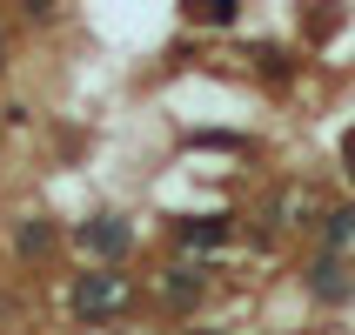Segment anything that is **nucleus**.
<instances>
[{
	"label": "nucleus",
	"mask_w": 355,
	"mask_h": 335,
	"mask_svg": "<svg viewBox=\"0 0 355 335\" xmlns=\"http://www.w3.org/2000/svg\"><path fill=\"white\" fill-rule=\"evenodd\" d=\"M322 248L355 261V201H342V208H329V215H322Z\"/></svg>",
	"instance_id": "6e6552de"
},
{
	"label": "nucleus",
	"mask_w": 355,
	"mask_h": 335,
	"mask_svg": "<svg viewBox=\"0 0 355 335\" xmlns=\"http://www.w3.org/2000/svg\"><path fill=\"white\" fill-rule=\"evenodd\" d=\"M228 235H235L228 215H188V221H175V241L188 248V255H215V248H228Z\"/></svg>",
	"instance_id": "20e7f679"
},
{
	"label": "nucleus",
	"mask_w": 355,
	"mask_h": 335,
	"mask_svg": "<svg viewBox=\"0 0 355 335\" xmlns=\"http://www.w3.org/2000/svg\"><path fill=\"white\" fill-rule=\"evenodd\" d=\"M342 175L355 181V128H349V135H342Z\"/></svg>",
	"instance_id": "ddd939ff"
},
{
	"label": "nucleus",
	"mask_w": 355,
	"mask_h": 335,
	"mask_svg": "<svg viewBox=\"0 0 355 335\" xmlns=\"http://www.w3.org/2000/svg\"><path fill=\"white\" fill-rule=\"evenodd\" d=\"M74 241H80V255H94L101 268H121V255L135 248V228H128L121 215H87L74 228Z\"/></svg>",
	"instance_id": "f03ea898"
},
{
	"label": "nucleus",
	"mask_w": 355,
	"mask_h": 335,
	"mask_svg": "<svg viewBox=\"0 0 355 335\" xmlns=\"http://www.w3.org/2000/svg\"><path fill=\"white\" fill-rule=\"evenodd\" d=\"M54 221H47V215H27V221H20V228H14V255L20 261H40V255H54Z\"/></svg>",
	"instance_id": "0eeeda50"
},
{
	"label": "nucleus",
	"mask_w": 355,
	"mask_h": 335,
	"mask_svg": "<svg viewBox=\"0 0 355 335\" xmlns=\"http://www.w3.org/2000/svg\"><path fill=\"white\" fill-rule=\"evenodd\" d=\"M302 289H309L315 302H329V309H342V302H355V261L322 248V255L302 268Z\"/></svg>",
	"instance_id": "7ed1b4c3"
},
{
	"label": "nucleus",
	"mask_w": 355,
	"mask_h": 335,
	"mask_svg": "<svg viewBox=\"0 0 355 335\" xmlns=\"http://www.w3.org/2000/svg\"><path fill=\"white\" fill-rule=\"evenodd\" d=\"M67 309H74L80 322H114L135 309V282L121 275V268H87V275H74V289H67Z\"/></svg>",
	"instance_id": "f257e3e1"
},
{
	"label": "nucleus",
	"mask_w": 355,
	"mask_h": 335,
	"mask_svg": "<svg viewBox=\"0 0 355 335\" xmlns=\"http://www.w3.org/2000/svg\"><path fill=\"white\" fill-rule=\"evenodd\" d=\"M322 215H329V208H322L309 188H282V195L268 201V221H275V228H322Z\"/></svg>",
	"instance_id": "423d86ee"
},
{
	"label": "nucleus",
	"mask_w": 355,
	"mask_h": 335,
	"mask_svg": "<svg viewBox=\"0 0 355 335\" xmlns=\"http://www.w3.org/2000/svg\"><path fill=\"white\" fill-rule=\"evenodd\" d=\"M54 14H60V0H20V20H40V27H47Z\"/></svg>",
	"instance_id": "f8f14e48"
},
{
	"label": "nucleus",
	"mask_w": 355,
	"mask_h": 335,
	"mask_svg": "<svg viewBox=\"0 0 355 335\" xmlns=\"http://www.w3.org/2000/svg\"><path fill=\"white\" fill-rule=\"evenodd\" d=\"M302 7H309V40L336 34V0H302Z\"/></svg>",
	"instance_id": "9d476101"
},
{
	"label": "nucleus",
	"mask_w": 355,
	"mask_h": 335,
	"mask_svg": "<svg viewBox=\"0 0 355 335\" xmlns=\"http://www.w3.org/2000/svg\"><path fill=\"white\" fill-rule=\"evenodd\" d=\"M255 67L268 80H288V54H282V47H255Z\"/></svg>",
	"instance_id": "9b49d317"
},
{
	"label": "nucleus",
	"mask_w": 355,
	"mask_h": 335,
	"mask_svg": "<svg viewBox=\"0 0 355 335\" xmlns=\"http://www.w3.org/2000/svg\"><path fill=\"white\" fill-rule=\"evenodd\" d=\"M181 20H188V27H235L241 0H181Z\"/></svg>",
	"instance_id": "1a4fd4ad"
},
{
	"label": "nucleus",
	"mask_w": 355,
	"mask_h": 335,
	"mask_svg": "<svg viewBox=\"0 0 355 335\" xmlns=\"http://www.w3.org/2000/svg\"><path fill=\"white\" fill-rule=\"evenodd\" d=\"M155 295L168 302V309H195L201 295H208V268H188V261H175V268H161V282H155Z\"/></svg>",
	"instance_id": "39448f33"
},
{
	"label": "nucleus",
	"mask_w": 355,
	"mask_h": 335,
	"mask_svg": "<svg viewBox=\"0 0 355 335\" xmlns=\"http://www.w3.org/2000/svg\"><path fill=\"white\" fill-rule=\"evenodd\" d=\"M14 60V34H7V20H0V67Z\"/></svg>",
	"instance_id": "4468645a"
}]
</instances>
